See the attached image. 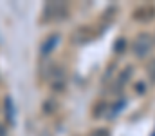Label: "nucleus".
Returning <instances> with one entry per match:
<instances>
[{"label": "nucleus", "instance_id": "1", "mask_svg": "<svg viewBox=\"0 0 155 136\" xmlns=\"http://www.w3.org/2000/svg\"><path fill=\"white\" fill-rule=\"evenodd\" d=\"M150 38L146 37V35H141L137 40H135V44H134V51H135V54H139V56H143V54H146L148 51H150Z\"/></svg>", "mask_w": 155, "mask_h": 136}]
</instances>
